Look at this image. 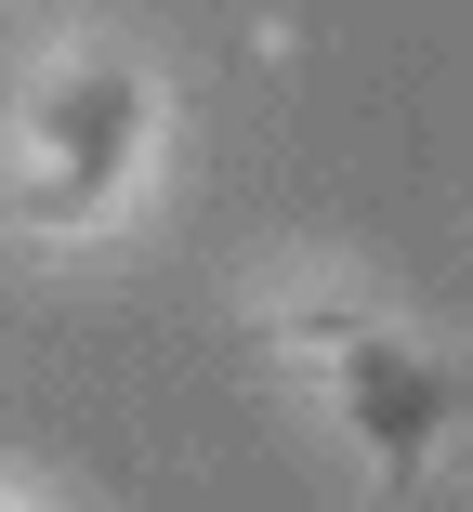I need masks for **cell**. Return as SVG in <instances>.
Wrapping results in <instances>:
<instances>
[{"instance_id":"cell-1","label":"cell","mask_w":473,"mask_h":512,"mask_svg":"<svg viewBox=\"0 0 473 512\" xmlns=\"http://www.w3.org/2000/svg\"><path fill=\"white\" fill-rule=\"evenodd\" d=\"M145 119H158L145 66H119V53H66V66L40 79V106H27V132H40L27 211H40V224H92V211H106V197L132 184Z\"/></svg>"},{"instance_id":"cell-2","label":"cell","mask_w":473,"mask_h":512,"mask_svg":"<svg viewBox=\"0 0 473 512\" xmlns=\"http://www.w3.org/2000/svg\"><path fill=\"white\" fill-rule=\"evenodd\" d=\"M329 355H342V421L368 434V460H382L395 486H421L434 473V434H447V368L408 329H382V316H355Z\"/></svg>"}]
</instances>
